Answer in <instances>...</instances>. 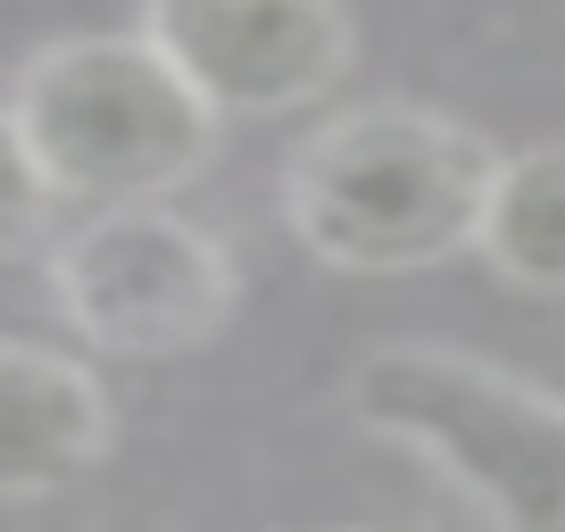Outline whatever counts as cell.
Returning <instances> with one entry per match:
<instances>
[{
    "mask_svg": "<svg viewBox=\"0 0 565 532\" xmlns=\"http://www.w3.org/2000/svg\"><path fill=\"white\" fill-rule=\"evenodd\" d=\"M499 150L433 100H358L282 159V225L333 275H424L482 242Z\"/></svg>",
    "mask_w": 565,
    "mask_h": 532,
    "instance_id": "6da1fadb",
    "label": "cell"
},
{
    "mask_svg": "<svg viewBox=\"0 0 565 532\" xmlns=\"http://www.w3.org/2000/svg\"><path fill=\"white\" fill-rule=\"evenodd\" d=\"M350 416L416 449L491 532H565V391L441 341H383L341 383Z\"/></svg>",
    "mask_w": 565,
    "mask_h": 532,
    "instance_id": "7a4b0ae2",
    "label": "cell"
},
{
    "mask_svg": "<svg viewBox=\"0 0 565 532\" xmlns=\"http://www.w3.org/2000/svg\"><path fill=\"white\" fill-rule=\"evenodd\" d=\"M25 142L58 200H167L216 159V108L200 84L141 34H58L9 84Z\"/></svg>",
    "mask_w": 565,
    "mask_h": 532,
    "instance_id": "3957f363",
    "label": "cell"
},
{
    "mask_svg": "<svg viewBox=\"0 0 565 532\" xmlns=\"http://www.w3.org/2000/svg\"><path fill=\"white\" fill-rule=\"evenodd\" d=\"M51 308L100 358H183L209 350L242 308V266L200 216L167 200L92 209L51 249Z\"/></svg>",
    "mask_w": 565,
    "mask_h": 532,
    "instance_id": "277c9868",
    "label": "cell"
},
{
    "mask_svg": "<svg viewBox=\"0 0 565 532\" xmlns=\"http://www.w3.org/2000/svg\"><path fill=\"white\" fill-rule=\"evenodd\" d=\"M159 42L216 117H291L350 75L358 25L341 0H141Z\"/></svg>",
    "mask_w": 565,
    "mask_h": 532,
    "instance_id": "5b68a950",
    "label": "cell"
},
{
    "mask_svg": "<svg viewBox=\"0 0 565 532\" xmlns=\"http://www.w3.org/2000/svg\"><path fill=\"white\" fill-rule=\"evenodd\" d=\"M108 383L67 350L0 341V499H51L108 458Z\"/></svg>",
    "mask_w": 565,
    "mask_h": 532,
    "instance_id": "8992f818",
    "label": "cell"
},
{
    "mask_svg": "<svg viewBox=\"0 0 565 532\" xmlns=\"http://www.w3.org/2000/svg\"><path fill=\"white\" fill-rule=\"evenodd\" d=\"M475 249L515 291L565 300V142H532V150H515V159H499V183H491Z\"/></svg>",
    "mask_w": 565,
    "mask_h": 532,
    "instance_id": "52a82bcc",
    "label": "cell"
},
{
    "mask_svg": "<svg viewBox=\"0 0 565 532\" xmlns=\"http://www.w3.org/2000/svg\"><path fill=\"white\" fill-rule=\"evenodd\" d=\"M51 200H58V183L42 175V159H34V142H25L18 108L0 100V258L34 249V233L51 225Z\"/></svg>",
    "mask_w": 565,
    "mask_h": 532,
    "instance_id": "ba28073f",
    "label": "cell"
},
{
    "mask_svg": "<svg viewBox=\"0 0 565 532\" xmlns=\"http://www.w3.org/2000/svg\"><path fill=\"white\" fill-rule=\"evenodd\" d=\"M341 532H366V524H341Z\"/></svg>",
    "mask_w": 565,
    "mask_h": 532,
    "instance_id": "9c48e42d",
    "label": "cell"
}]
</instances>
